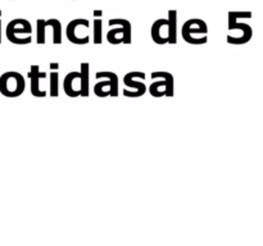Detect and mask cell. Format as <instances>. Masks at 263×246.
<instances>
[{
    "label": "cell",
    "instance_id": "1",
    "mask_svg": "<svg viewBox=\"0 0 263 246\" xmlns=\"http://www.w3.org/2000/svg\"><path fill=\"white\" fill-rule=\"evenodd\" d=\"M152 38L158 45L177 43V11H168L167 19H157L152 26Z\"/></svg>",
    "mask_w": 263,
    "mask_h": 246
},
{
    "label": "cell",
    "instance_id": "2",
    "mask_svg": "<svg viewBox=\"0 0 263 246\" xmlns=\"http://www.w3.org/2000/svg\"><path fill=\"white\" fill-rule=\"evenodd\" d=\"M6 35L12 44L26 45L32 41V27L27 19L17 18L7 26Z\"/></svg>",
    "mask_w": 263,
    "mask_h": 246
},
{
    "label": "cell",
    "instance_id": "3",
    "mask_svg": "<svg viewBox=\"0 0 263 246\" xmlns=\"http://www.w3.org/2000/svg\"><path fill=\"white\" fill-rule=\"evenodd\" d=\"M182 37L186 43L193 45L206 44L208 40V26L203 19L192 18L182 26Z\"/></svg>",
    "mask_w": 263,
    "mask_h": 246
},
{
    "label": "cell",
    "instance_id": "4",
    "mask_svg": "<svg viewBox=\"0 0 263 246\" xmlns=\"http://www.w3.org/2000/svg\"><path fill=\"white\" fill-rule=\"evenodd\" d=\"M26 89L25 77L19 72L9 71L0 76V93L7 98H17Z\"/></svg>",
    "mask_w": 263,
    "mask_h": 246
},
{
    "label": "cell",
    "instance_id": "5",
    "mask_svg": "<svg viewBox=\"0 0 263 246\" xmlns=\"http://www.w3.org/2000/svg\"><path fill=\"white\" fill-rule=\"evenodd\" d=\"M152 79H158L153 82L149 88V93L154 98H162V96H168L172 98L175 94V78L173 74L170 72L158 71L152 73Z\"/></svg>",
    "mask_w": 263,
    "mask_h": 246
},
{
    "label": "cell",
    "instance_id": "6",
    "mask_svg": "<svg viewBox=\"0 0 263 246\" xmlns=\"http://www.w3.org/2000/svg\"><path fill=\"white\" fill-rule=\"evenodd\" d=\"M108 25H109L110 27L117 26V27L108 31L107 33V40L109 41L110 44L117 45L121 44V43H124V44H131L132 26L131 23H130V21L122 18H113L109 19Z\"/></svg>",
    "mask_w": 263,
    "mask_h": 246
},
{
    "label": "cell",
    "instance_id": "7",
    "mask_svg": "<svg viewBox=\"0 0 263 246\" xmlns=\"http://www.w3.org/2000/svg\"><path fill=\"white\" fill-rule=\"evenodd\" d=\"M90 28V22L85 18H77L71 21L67 25L66 35L71 43L77 45H85L90 41V33L88 32Z\"/></svg>",
    "mask_w": 263,
    "mask_h": 246
},
{
    "label": "cell",
    "instance_id": "8",
    "mask_svg": "<svg viewBox=\"0 0 263 246\" xmlns=\"http://www.w3.org/2000/svg\"><path fill=\"white\" fill-rule=\"evenodd\" d=\"M48 27L53 30V43L57 45L62 44V25H60V21L55 18L47 19V21L45 19L36 21V41H37V44H45Z\"/></svg>",
    "mask_w": 263,
    "mask_h": 246
},
{
    "label": "cell",
    "instance_id": "9",
    "mask_svg": "<svg viewBox=\"0 0 263 246\" xmlns=\"http://www.w3.org/2000/svg\"><path fill=\"white\" fill-rule=\"evenodd\" d=\"M145 73L144 72L134 71L129 72L126 76L124 77L125 85L130 89H134V91L129 90V89H125L124 95L127 98H139V96H143L146 93V86L144 84V79H145Z\"/></svg>",
    "mask_w": 263,
    "mask_h": 246
},
{
    "label": "cell",
    "instance_id": "10",
    "mask_svg": "<svg viewBox=\"0 0 263 246\" xmlns=\"http://www.w3.org/2000/svg\"><path fill=\"white\" fill-rule=\"evenodd\" d=\"M229 30H240L241 36L240 37H233L231 35L228 36V43L229 44H245L252 38L253 36V30L248 23H241L236 22V18L231 13H229Z\"/></svg>",
    "mask_w": 263,
    "mask_h": 246
},
{
    "label": "cell",
    "instance_id": "11",
    "mask_svg": "<svg viewBox=\"0 0 263 246\" xmlns=\"http://www.w3.org/2000/svg\"><path fill=\"white\" fill-rule=\"evenodd\" d=\"M81 72H69L63 79V89L67 96H81Z\"/></svg>",
    "mask_w": 263,
    "mask_h": 246
},
{
    "label": "cell",
    "instance_id": "12",
    "mask_svg": "<svg viewBox=\"0 0 263 246\" xmlns=\"http://www.w3.org/2000/svg\"><path fill=\"white\" fill-rule=\"evenodd\" d=\"M47 77V73L45 72L40 71V67L37 64H33L31 66L30 72H28V78H30V89H31V94L36 98H44L47 96V91L40 90V79L45 78Z\"/></svg>",
    "mask_w": 263,
    "mask_h": 246
},
{
    "label": "cell",
    "instance_id": "13",
    "mask_svg": "<svg viewBox=\"0 0 263 246\" xmlns=\"http://www.w3.org/2000/svg\"><path fill=\"white\" fill-rule=\"evenodd\" d=\"M94 23H93V41L94 44H102L103 41V11L95 9L93 13Z\"/></svg>",
    "mask_w": 263,
    "mask_h": 246
},
{
    "label": "cell",
    "instance_id": "14",
    "mask_svg": "<svg viewBox=\"0 0 263 246\" xmlns=\"http://www.w3.org/2000/svg\"><path fill=\"white\" fill-rule=\"evenodd\" d=\"M81 96H89L90 88H89V81H90V64L88 62L81 63Z\"/></svg>",
    "mask_w": 263,
    "mask_h": 246
},
{
    "label": "cell",
    "instance_id": "15",
    "mask_svg": "<svg viewBox=\"0 0 263 246\" xmlns=\"http://www.w3.org/2000/svg\"><path fill=\"white\" fill-rule=\"evenodd\" d=\"M58 82H59V73L57 71L50 72V96H58Z\"/></svg>",
    "mask_w": 263,
    "mask_h": 246
},
{
    "label": "cell",
    "instance_id": "16",
    "mask_svg": "<svg viewBox=\"0 0 263 246\" xmlns=\"http://www.w3.org/2000/svg\"><path fill=\"white\" fill-rule=\"evenodd\" d=\"M0 17H2V11H0ZM0 44H2V19H0Z\"/></svg>",
    "mask_w": 263,
    "mask_h": 246
}]
</instances>
